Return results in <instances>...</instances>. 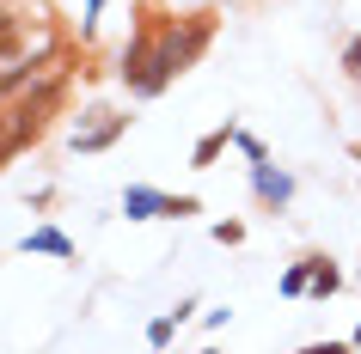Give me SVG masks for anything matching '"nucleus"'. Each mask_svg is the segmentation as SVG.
<instances>
[{
  "label": "nucleus",
  "mask_w": 361,
  "mask_h": 354,
  "mask_svg": "<svg viewBox=\"0 0 361 354\" xmlns=\"http://www.w3.org/2000/svg\"><path fill=\"white\" fill-rule=\"evenodd\" d=\"M171 330H178V312H171V317H153V324H147V342H153V348H166Z\"/></svg>",
  "instance_id": "obj_9"
},
{
  "label": "nucleus",
  "mask_w": 361,
  "mask_h": 354,
  "mask_svg": "<svg viewBox=\"0 0 361 354\" xmlns=\"http://www.w3.org/2000/svg\"><path fill=\"white\" fill-rule=\"evenodd\" d=\"M123 129H129V116H111V122H104V129H92V134H80L74 147H80V153H98V147H111V141H116V134H123Z\"/></svg>",
  "instance_id": "obj_3"
},
{
  "label": "nucleus",
  "mask_w": 361,
  "mask_h": 354,
  "mask_svg": "<svg viewBox=\"0 0 361 354\" xmlns=\"http://www.w3.org/2000/svg\"><path fill=\"white\" fill-rule=\"evenodd\" d=\"M343 68H349V80H361V37H349V49H343Z\"/></svg>",
  "instance_id": "obj_10"
},
{
  "label": "nucleus",
  "mask_w": 361,
  "mask_h": 354,
  "mask_svg": "<svg viewBox=\"0 0 361 354\" xmlns=\"http://www.w3.org/2000/svg\"><path fill=\"white\" fill-rule=\"evenodd\" d=\"M227 141H233V129H214V134H202V141H196V153H190V165H214Z\"/></svg>",
  "instance_id": "obj_4"
},
{
  "label": "nucleus",
  "mask_w": 361,
  "mask_h": 354,
  "mask_svg": "<svg viewBox=\"0 0 361 354\" xmlns=\"http://www.w3.org/2000/svg\"><path fill=\"white\" fill-rule=\"evenodd\" d=\"M19 49V19H13V6H0V56H13Z\"/></svg>",
  "instance_id": "obj_7"
},
{
  "label": "nucleus",
  "mask_w": 361,
  "mask_h": 354,
  "mask_svg": "<svg viewBox=\"0 0 361 354\" xmlns=\"http://www.w3.org/2000/svg\"><path fill=\"white\" fill-rule=\"evenodd\" d=\"M214 239H221V244H239V239H245V226L227 220V226H214Z\"/></svg>",
  "instance_id": "obj_11"
},
{
  "label": "nucleus",
  "mask_w": 361,
  "mask_h": 354,
  "mask_svg": "<svg viewBox=\"0 0 361 354\" xmlns=\"http://www.w3.org/2000/svg\"><path fill=\"white\" fill-rule=\"evenodd\" d=\"M306 287H312V263H294L282 275V293H306Z\"/></svg>",
  "instance_id": "obj_8"
},
{
  "label": "nucleus",
  "mask_w": 361,
  "mask_h": 354,
  "mask_svg": "<svg viewBox=\"0 0 361 354\" xmlns=\"http://www.w3.org/2000/svg\"><path fill=\"white\" fill-rule=\"evenodd\" d=\"M166 202L171 196H159V189H129V196H123V214H129V220H159Z\"/></svg>",
  "instance_id": "obj_1"
},
{
  "label": "nucleus",
  "mask_w": 361,
  "mask_h": 354,
  "mask_svg": "<svg viewBox=\"0 0 361 354\" xmlns=\"http://www.w3.org/2000/svg\"><path fill=\"white\" fill-rule=\"evenodd\" d=\"M257 189H264L269 202H288V177H276V171H269L264 159H257Z\"/></svg>",
  "instance_id": "obj_6"
},
{
  "label": "nucleus",
  "mask_w": 361,
  "mask_h": 354,
  "mask_svg": "<svg viewBox=\"0 0 361 354\" xmlns=\"http://www.w3.org/2000/svg\"><path fill=\"white\" fill-rule=\"evenodd\" d=\"M25 251H49V257H74V244L61 239L56 226H37V232H25Z\"/></svg>",
  "instance_id": "obj_2"
},
{
  "label": "nucleus",
  "mask_w": 361,
  "mask_h": 354,
  "mask_svg": "<svg viewBox=\"0 0 361 354\" xmlns=\"http://www.w3.org/2000/svg\"><path fill=\"white\" fill-rule=\"evenodd\" d=\"M337 287H343V275H337V269H331V263H324V257H312V287H306V293L331 299V293H337Z\"/></svg>",
  "instance_id": "obj_5"
}]
</instances>
